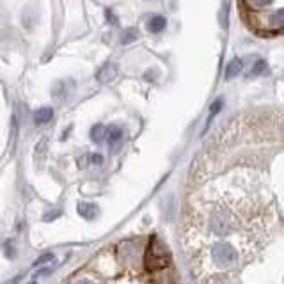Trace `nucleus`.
I'll use <instances>...</instances> for the list:
<instances>
[{
	"label": "nucleus",
	"mask_w": 284,
	"mask_h": 284,
	"mask_svg": "<svg viewBox=\"0 0 284 284\" xmlns=\"http://www.w3.org/2000/svg\"><path fill=\"white\" fill-rule=\"evenodd\" d=\"M77 284H92L91 280H85V279H82V280H78Z\"/></svg>",
	"instance_id": "obj_17"
},
{
	"label": "nucleus",
	"mask_w": 284,
	"mask_h": 284,
	"mask_svg": "<svg viewBox=\"0 0 284 284\" xmlns=\"http://www.w3.org/2000/svg\"><path fill=\"white\" fill-rule=\"evenodd\" d=\"M91 138L96 144H100V142H103L105 138H107V126H103V124H96V126L91 128Z\"/></svg>",
	"instance_id": "obj_6"
},
{
	"label": "nucleus",
	"mask_w": 284,
	"mask_h": 284,
	"mask_svg": "<svg viewBox=\"0 0 284 284\" xmlns=\"http://www.w3.org/2000/svg\"><path fill=\"white\" fill-rule=\"evenodd\" d=\"M57 215H61V210L52 211V213H46V215H45V220L48 222V220H52V219H57Z\"/></svg>",
	"instance_id": "obj_13"
},
{
	"label": "nucleus",
	"mask_w": 284,
	"mask_h": 284,
	"mask_svg": "<svg viewBox=\"0 0 284 284\" xmlns=\"http://www.w3.org/2000/svg\"><path fill=\"white\" fill-rule=\"evenodd\" d=\"M91 158H92V164H96V165H100L101 162H103V157H101V155H98V153H96V155H92Z\"/></svg>",
	"instance_id": "obj_14"
},
{
	"label": "nucleus",
	"mask_w": 284,
	"mask_h": 284,
	"mask_svg": "<svg viewBox=\"0 0 284 284\" xmlns=\"http://www.w3.org/2000/svg\"><path fill=\"white\" fill-rule=\"evenodd\" d=\"M263 73H266V62L257 61L252 68V75H263Z\"/></svg>",
	"instance_id": "obj_10"
},
{
	"label": "nucleus",
	"mask_w": 284,
	"mask_h": 284,
	"mask_svg": "<svg viewBox=\"0 0 284 284\" xmlns=\"http://www.w3.org/2000/svg\"><path fill=\"white\" fill-rule=\"evenodd\" d=\"M105 15H107V20H110V23H115V22H117V18L114 16V13L108 11V9H107V13H105Z\"/></svg>",
	"instance_id": "obj_15"
},
{
	"label": "nucleus",
	"mask_w": 284,
	"mask_h": 284,
	"mask_svg": "<svg viewBox=\"0 0 284 284\" xmlns=\"http://www.w3.org/2000/svg\"><path fill=\"white\" fill-rule=\"evenodd\" d=\"M20 279H22V275H16V277H15V279H13V280H9V282H8V284H16V282H18V280H20Z\"/></svg>",
	"instance_id": "obj_16"
},
{
	"label": "nucleus",
	"mask_w": 284,
	"mask_h": 284,
	"mask_svg": "<svg viewBox=\"0 0 284 284\" xmlns=\"http://www.w3.org/2000/svg\"><path fill=\"white\" fill-rule=\"evenodd\" d=\"M115 75H117V66H115L114 62H105V64L98 69L96 80L100 82V84H108V82L114 80Z\"/></svg>",
	"instance_id": "obj_2"
},
{
	"label": "nucleus",
	"mask_w": 284,
	"mask_h": 284,
	"mask_svg": "<svg viewBox=\"0 0 284 284\" xmlns=\"http://www.w3.org/2000/svg\"><path fill=\"white\" fill-rule=\"evenodd\" d=\"M52 117H54V110L50 107H43L34 112L36 124H46L48 121H52Z\"/></svg>",
	"instance_id": "obj_5"
},
{
	"label": "nucleus",
	"mask_w": 284,
	"mask_h": 284,
	"mask_svg": "<svg viewBox=\"0 0 284 284\" xmlns=\"http://www.w3.org/2000/svg\"><path fill=\"white\" fill-rule=\"evenodd\" d=\"M165 25H167V22H165L164 16H153V18L150 20V23H148V29H150L151 32H160L165 29Z\"/></svg>",
	"instance_id": "obj_7"
},
{
	"label": "nucleus",
	"mask_w": 284,
	"mask_h": 284,
	"mask_svg": "<svg viewBox=\"0 0 284 284\" xmlns=\"http://www.w3.org/2000/svg\"><path fill=\"white\" fill-rule=\"evenodd\" d=\"M50 261H54V254H43V256H39L38 259H36L34 266H41V265H45V263H50Z\"/></svg>",
	"instance_id": "obj_11"
},
{
	"label": "nucleus",
	"mask_w": 284,
	"mask_h": 284,
	"mask_svg": "<svg viewBox=\"0 0 284 284\" xmlns=\"http://www.w3.org/2000/svg\"><path fill=\"white\" fill-rule=\"evenodd\" d=\"M77 211H78V215L84 217V219H87V220H92L98 213H100V210H98L96 204L85 203V201H82V203L77 204Z\"/></svg>",
	"instance_id": "obj_4"
},
{
	"label": "nucleus",
	"mask_w": 284,
	"mask_h": 284,
	"mask_svg": "<svg viewBox=\"0 0 284 284\" xmlns=\"http://www.w3.org/2000/svg\"><path fill=\"white\" fill-rule=\"evenodd\" d=\"M4 250H6V256H8L9 259H13V257L16 256V252H15V247H13V242H6Z\"/></svg>",
	"instance_id": "obj_12"
},
{
	"label": "nucleus",
	"mask_w": 284,
	"mask_h": 284,
	"mask_svg": "<svg viewBox=\"0 0 284 284\" xmlns=\"http://www.w3.org/2000/svg\"><path fill=\"white\" fill-rule=\"evenodd\" d=\"M133 39H137V32H135L133 29H128L123 34V38H121V41H123V45H128V43H131Z\"/></svg>",
	"instance_id": "obj_9"
},
{
	"label": "nucleus",
	"mask_w": 284,
	"mask_h": 284,
	"mask_svg": "<svg viewBox=\"0 0 284 284\" xmlns=\"http://www.w3.org/2000/svg\"><path fill=\"white\" fill-rule=\"evenodd\" d=\"M107 140H108V146L112 148V151L119 150L121 140H123V128L115 126V124L108 126L107 128Z\"/></svg>",
	"instance_id": "obj_3"
},
{
	"label": "nucleus",
	"mask_w": 284,
	"mask_h": 284,
	"mask_svg": "<svg viewBox=\"0 0 284 284\" xmlns=\"http://www.w3.org/2000/svg\"><path fill=\"white\" fill-rule=\"evenodd\" d=\"M273 226V201L265 178L238 169L197 194L185 224L183 247L197 277L222 275L249 263Z\"/></svg>",
	"instance_id": "obj_1"
},
{
	"label": "nucleus",
	"mask_w": 284,
	"mask_h": 284,
	"mask_svg": "<svg viewBox=\"0 0 284 284\" xmlns=\"http://www.w3.org/2000/svg\"><path fill=\"white\" fill-rule=\"evenodd\" d=\"M242 68H243V62L240 61V59H234V61H231L229 62V66H227V69H226V77L227 78H233V77H236V75L242 71Z\"/></svg>",
	"instance_id": "obj_8"
}]
</instances>
